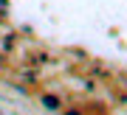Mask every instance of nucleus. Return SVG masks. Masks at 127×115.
Wrapping results in <instances>:
<instances>
[{
    "mask_svg": "<svg viewBox=\"0 0 127 115\" xmlns=\"http://www.w3.org/2000/svg\"><path fill=\"white\" fill-rule=\"evenodd\" d=\"M42 104H45L48 110H57V107H59V98H57V96H45V98H42Z\"/></svg>",
    "mask_w": 127,
    "mask_h": 115,
    "instance_id": "f257e3e1",
    "label": "nucleus"
},
{
    "mask_svg": "<svg viewBox=\"0 0 127 115\" xmlns=\"http://www.w3.org/2000/svg\"><path fill=\"white\" fill-rule=\"evenodd\" d=\"M68 115H79V112H68Z\"/></svg>",
    "mask_w": 127,
    "mask_h": 115,
    "instance_id": "f03ea898",
    "label": "nucleus"
}]
</instances>
